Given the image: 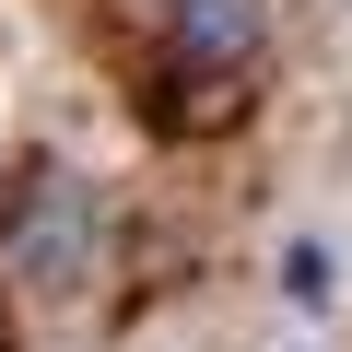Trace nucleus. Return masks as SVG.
I'll return each mask as SVG.
<instances>
[{"label":"nucleus","instance_id":"nucleus-1","mask_svg":"<svg viewBox=\"0 0 352 352\" xmlns=\"http://www.w3.org/2000/svg\"><path fill=\"white\" fill-rule=\"evenodd\" d=\"M0 270H12L24 294H82V282L106 270V200L82 188L71 164L24 176V200H12V223H0Z\"/></svg>","mask_w":352,"mask_h":352},{"label":"nucleus","instance_id":"nucleus-2","mask_svg":"<svg viewBox=\"0 0 352 352\" xmlns=\"http://www.w3.org/2000/svg\"><path fill=\"white\" fill-rule=\"evenodd\" d=\"M176 59H188L200 82H235L247 59H258V36H270V0H176Z\"/></svg>","mask_w":352,"mask_h":352},{"label":"nucleus","instance_id":"nucleus-3","mask_svg":"<svg viewBox=\"0 0 352 352\" xmlns=\"http://www.w3.org/2000/svg\"><path fill=\"white\" fill-rule=\"evenodd\" d=\"M282 305H294V317H329V305H340V247H329V235H294V247H282Z\"/></svg>","mask_w":352,"mask_h":352}]
</instances>
